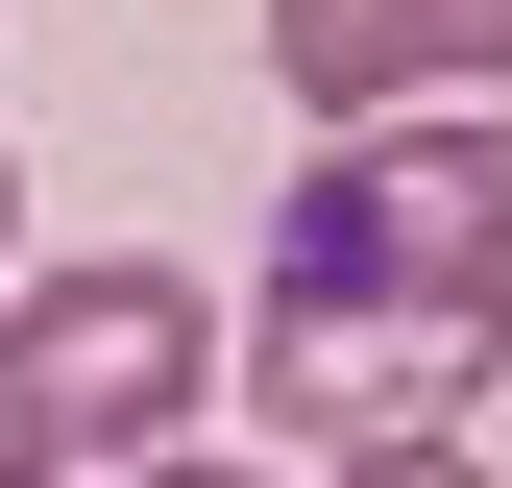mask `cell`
I'll return each mask as SVG.
<instances>
[{
	"label": "cell",
	"mask_w": 512,
	"mask_h": 488,
	"mask_svg": "<svg viewBox=\"0 0 512 488\" xmlns=\"http://www.w3.org/2000/svg\"><path fill=\"white\" fill-rule=\"evenodd\" d=\"M220 293L171 269V244H74V269H25L0 293V464H49V488H98V464H171V415L220 391Z\"/></svg>",
	"instance_id": "1"
},
{
	"label": "cell",
	"mask_w": 512,
	"mask_h": 488,
	"mask_svg": "<svg viewBox=\"0 0 512 488\" xmlns=\"http://www.w3.org/2000/svg\"><path fill=\"white\" fill-rule=\"evenodd\" d=\"M269 293H415V318H512V122H317Z\"/></svg>",
	"instance_id": "2"
},
{
	"label": "cell",
	"mask_w": 512,
	"mask_h": 488,
	"mask_svg": "<svg viewBox=\"0 0 512 488\" xmlns=\"http://www.w3.org/2000/svg\"><path fill=\"white\" fill-rule=\"evenodd\" d=\"M512 366V318H415V293H269V318L220 342V391L269 415V440L366 464V440H464V391Z\"/></svg>",
	"instance_id": "3"
},
{
	"label": "cell",
	"mask_w": 512,
	"mask_h": 488,
	"mask_svg": "<svg viewBox=\"0 0 512 488\" xmlns=\"http://www.w3.org/2000/svg\"><path fill=\"white\" fill-rule=\"evenodd\" d=\"M269 74H293V122H415L464 74V0H269Z\"/></svg>",
	"instance_id": "4"
},
{
	"label": "cell",
	"mask_w": 512,
	"mask_h": 488,
	"mask_svg": "<svg viewBox=\"0 0 512 488\" xmlns=\"http://www.w3.org/2000/svg\"><path fill=\"white\" fill-rule=\"evenodd\" d=\"M317 488H488V440H366V464H317Z\"/></svg>",
	"instance_id": "5"
},
{
	"label": "cell",
	"mask_w": 512,
	"mask_h": 488,
	"mask_svg": "<svg viewBox=\"0 0 512 488\" xmlns=\"http://www.w3.org/2000/svg\"><path fill=\"white\" fill-rule=\"evenodd\" d=\"M0 293H25V147H0Z\"/></svg>",
	"instance_id": "6"
},
{
	"label": "cell",
	"mask_w": 512,
	"mask_h": 488,
	"mask_svg": "<svg viewBox=\"0 0 512 488\" xmlns=\"http://www.w3.org/2000/svg\"><path fill=\"white\" fill-rule=\"evenodd\" d=\"M464 74H512V0H464Z\"/></svg>",
	"instance_id": "7"
},
{
	"label": "cell",
	"mask_w": 512,
	"mask_h": 488,
	"mask_svg": "<svg viewBox=\"0 0 512 488\" xmlns=\"http://www.w3.org/2000/svg\"><path fill=\"white\" fill-rule=\"evenodd\" d=\"M122 488H244V464H122Z\"/></svg>",
	"instance_id": "8"
},
{
	"label": "cell",
	"mask_w": 512,
	"mask_h": 488,
	"mask_svg": "<svg viewBox=\"0 0 512 488\" xmlns=\"http://www.w3.org/2000/svg\"><path fill=\"white\" fill-rule=\"evenodd\" d=\"M0 488H49V464H0Z\"/></svg>",
	"instance_id": "9"
}]
</instances>
